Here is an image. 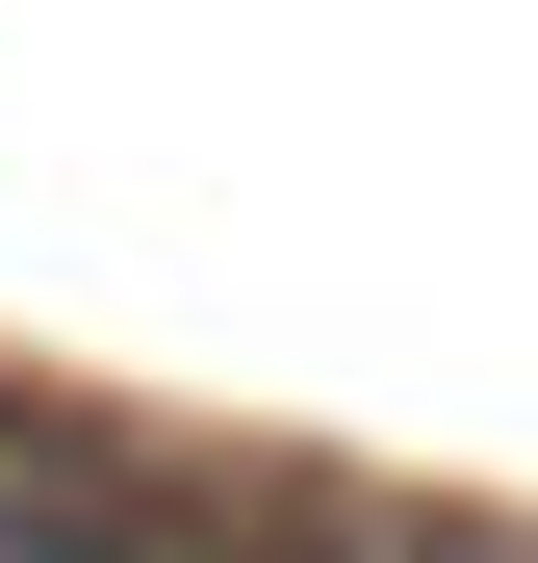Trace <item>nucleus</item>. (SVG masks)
Returning a JSON list of instances; mask_svg holds the SVG:
<instances>
[{
    "instance_id": "f257e3e1",
    "label": "nucleus",
    "mask_w": 538,
    "mask_h": 563,
    "mask_svg": "<svg viewBox=\"0 0 538 563\" xmlns=\"http://www.w3.org/2000/svg\"><path fill=\"white\" fill-rule=\"evenodd\" d=\"M0 563H154V512L103 487V461H26L0 435Z\"/></svg>"
},
{
    "instance_id": "f03ea898",
    "label": "nucleus",
    "mask_w": 538,
    "mask_h": 563,
    "mask_svg": "<svg viewBox=\"0 0 538 563\" xmlns=\"http://www.w3.org/2000/svg\"><path fill=\"white\" fill-rule=\"evenodd\" d=\"M154 563H308L283 512H154Z\"/></svg>"
}]
</instances>
